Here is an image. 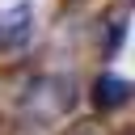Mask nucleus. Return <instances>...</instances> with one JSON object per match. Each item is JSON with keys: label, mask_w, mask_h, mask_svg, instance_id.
Wrapping results in <instances>:
<instances>
[{"label": "nucleus", "mask_w": 135, "mask_h": 135, "mask_svg": "<svg viewBox=\"0 0 135 135\" xmlns=\"http://www.w3.org/2000/svg\"><path fill=\"white\" fill-rule=\"evenodd\" d=\"M63 4H84V0H63Z\"/></svg>", "instance_id": "obj_8"}, {"label": "nucleus", "mask_w": 135, "mask_h": 135, "mask_svg": "<svg viewBox=\"0 0 135 135\" xmlns=\"http://www.w3.org/2000/svg\"><path fill=\"white\" fill-rule=\"evenodd\" d=\"M127 17H131V8L114 4V8L101 13V21H93V42H97L101 55H118L122 51V42H127Z\"/></svg>", "instance_id": "obj_2"}, {"label": "nucleus", "mask_w": 135, "mask_h": 135, "mask_svg": "<svg viewBox=\"0 0 135 135\" xmlns=\"http://www.w3.org/2000/svg\"><path fill=\"white\" fill-rule=\"evenodd\" d=\"M127 101H131V80H122V76H114V72H101V76L93 80V105H97V114L122 110Z\"/></svg>", "instance_id": "obj_3"}, {"label": "nucleus", "mask_w": 135, "mask_h": 135, "mask_svg": "<svg viewBox=\"0 0 135 135\" xmlns=\"http://www.w3.org/2000/svg\"><path fill=\"white\" fill-rule=\"evenodd\" d=\"M8 8H21V0H0V13H8Z\"/></svg>", "instance_id": "obj_6"}, {"label": "nucleus", "mask_w": 135, "mask_h": 135, "mask_svg": "<svg viewBox=\"0 0 135 135\" xmlns=\"http://www.w3.org/2000/svg\"><path fill=\"white\" fill-rule=\"evenodd\" d=\"M30 38H34V17L25 4L0 13V51H21Z\"/></svg>", "instance_id": "obj_4"}, {"label": "nucleus", "mask_w": 135, "mask_h": 135, "mask_svg": "<svg viewBox=\"0 0 135 135\" xmlns=\"http://www.w3.org/2000/svg\"><path fill=\"white\" fill-rule=\"evenodd\" d=\"M72 105H76V80L63 72L34 76V84L21 93V114L34 122H59Z\"/></svg>", "instance_id": "obj_1"}, {"label": "nucleus", "mask_w": 135, "mask_h": 135, "mask_svg": "<svg viewBox=\"0 0 135 135\" xmlns=\"http://www.w3.org/2000/svg\"><path fill=\"white\" fill-rule=\"evenodd\" d=\"M0 135H13V122L8 118H0Z\"/></svg>", "instance_id": "obj_7"}, {"label": "nucleus", "mask_w": 135, "mask_h": 135, "mask_svg": "<svg viewBox=\"0 0 135 135\" xmlns=\"http://www.w3.org/2000/svg\"><path fill=\"white\" fill-rule=\"evenodd\" d=\"M63 135H110V131H105L101 118H76V122L63 127Z\"/></svg>", "instance_id": "obj_5"}]
</instances>
